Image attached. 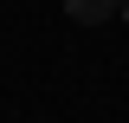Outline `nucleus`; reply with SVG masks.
I'll list each match as a JSON object with an SVG mask.
<instances>
[{"label":"nucleus","mask_w":129,"mask_h":123,"mask_svg":"<svg viewBox=\"0 0 129 123\" xmlns=\"http://www.w3.org/2000/svg\"><path fill=\"white\" fill-rule=\"evenodd\" d=\"M64 13L78 19V26H103L110 13H123V0H64Z\"/></svg>","instance_id":"nucleus-1"},{"label":"nucleus","mask_w":129,"mask_h":123,"mask_svg":"<svg viewBox=\"0 0 129 123\" xmlns=\"http://www.w3.org/2000/svg\"><path fill=\"white\" fill-rule=\"evenodd\" d=\"M123 19H129V0H123Z\"/></svg>","instance_id":"nucleus-2"}]
</instances>
